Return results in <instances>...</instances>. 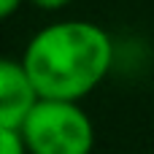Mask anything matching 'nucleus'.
Returning <instances> with one entry per match:
<instances>
[{
    "label": "nucleus",
    "instance_id": "1",
    "mask_svg": "<svg viewBox=\"0 0 154 154\" xmlns=\"http://www.w3.org/2000/svg\"><path fill=\"white\" fill-rule=\"evenodd\" d=\"M114 43L92 22H57L32 35L22 65L27 68L41 97L81 100L111 70Z\"/></svg>",
    "mask_w": 154,
    "mask_h": 154
},
{
    "label": "nucleus",
    "instance_id": "2",
    "mask_svg": "<svg viewBox=\"0 0 154 154\" xmlns=\"http://www.w3.org/2000/svg\"><path fill=\"white\" fill-rule=\"evenodd\" d=\"M30 154H92L95 127L76 100L41 97L19 127Z\"/></svg>",
    "mask_w": 154,
    "mask_h": 154
},
{
    "label": "nucleus",
    "instance_id": "3",
    "mask_svg": "<svg viewBox=\"0 0 154 154\" xmlns=\"http://www.w3.org/2000/svg\"><path fill=\"white\" fill-rule=\"evenodd\" d=\"M41 100L27 68L16 60L0 62V127H22Z\"/></svg>",
    "mask_w": 154,
    "mask_h": 154
},
{
    "label": "nucleus",
    "instance_id": "4",
    "mask_svg": "<svg viewBox=\"0 0 154 154\" xmlns=\"http://www.w3.org/2000/svg\"><path fill=\"white\" fill-rule=\"evenodd\" d=\"M0 154H30L22 130H16V127H0Z\"/></svg>",
    "mask_w": 154,
    "mask_h": 154
},
{
    "label": "nucleus",
    "instance_id": "5",
    "mask_svg": "<svg viewBox=\"0 0 154 154\" xmlns=\"http://www.w3.org/2000/svg\"><path fill=\"white\" fill-rule=\"evenodd\" d=\"M30 3L38 5V8H43V11H60V8L70 5L73 0H30Z\"/></svg>",
    "mask_w": 154,
    "mask_h": 154
},
{
    "label": "nucleus",
    "instance_id": "6",
    "mask_svg": "<svg viewBox=\"0 0 154 154\" xmlns=\"http://www.w3.org/2000/svg\"><path fill=\"white\" fill-rule=\"evenodd\" d=\"M19 5H22V0H0V16H11Z\"/></svg>",
    "mask_w": 154,
    "mask_h": 154
}]
</instances>
